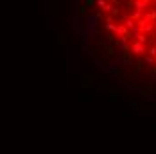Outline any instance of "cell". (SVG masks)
Instances as JSON below:
<instances>
[{
    "label": "cell",
    "instance_id": "obj_1",
    "mask_svg": "<svg viewBox=\"0 0 156 154\" xmlns=\"http://www.w3.org/2000/svg\"><path fill=\"white\" fill-rule=\"evenodd\" d=\"M92 9L113 48L156 74V0H92Z\"/></svg>",
    "mask_w": 156,
    "mask_h": 154
}]
</instances>
